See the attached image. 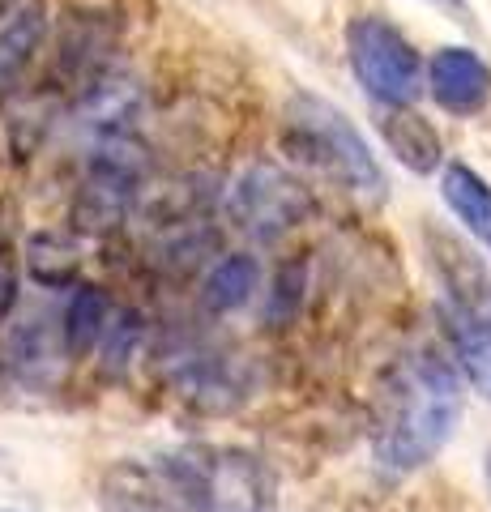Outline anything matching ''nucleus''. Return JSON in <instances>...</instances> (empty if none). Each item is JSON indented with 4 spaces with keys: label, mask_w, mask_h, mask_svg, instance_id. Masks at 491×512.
<instances>
[{
    "label": "nucleus",
    "mask_w": 491,
    "mask_h": 512,
    "mask_svg": "<svg viewBox=\"0 0 491 512\" xmlns=\"http://www.w3.org/2000/svg\"><path fill=\"white\" fill-rule=\"evenodd\" d=\"M462 372L436 346H415L385 367L372 402V453L380 470L410 474L440 457L462 423Z\"/></svg>",
    "instance_id": "nucleus-1"
},
{
    "label": "nucleus",
    "mask_w": 491,
    "mask_h": 512,
    "mask_svg": "<svg viewBox=\"0 0 491 512\" xmlns=\"http://www.w3.org/2000/svg\"><path fill=\"white\" fill-rule=\"evenodd\" d=\"M257 282H261V265L252 261L248 252H227L210 265V274L201 282V303L205 312L214 316H227V312H240L244 303L257 295Z\"/></svg>",
    "instance_id": "nucleus-15"
},
{
    "label": "nucleus",
    "mask_w": 491,
    "mask_h": 512,
    "mask_svg": "<svg viewBox=\"0 0 491 512\" xmlns=\"http://www.w3.org/2000/svg\"><path fill=\"white\" fill-rule=\"evenodd\" d=\"M440 286V320L457 372L479 397L491 402V269L466 239L445 227H423Z\"/></svg>",
    "instance_id": "nucleus-2"
},
{
    "label": "nucleus",
    "mask_w": 491,
    "mask_h": 512,
    "mask_svg": "<svg viewBox=\"0 0 491 512\" xmlns=\"http://www.w3.org/2000/svg\"><path fill=\"white\" fill-rule=\"evenodd\" d=\"M346 60L363 94L380 107H415L427 90V64L419 47L380 13H359L346 22Z\"/></svg>",
    "instance_id": "nucleus-5"
},
{
    "label": "nucleus",
    "mask_w": 491,
    "mask_h": 512,
    "mask_svg": "<svg viewBox=\"0 0 491 512\" xmlns=\"http://www.w3.org/2000/svg\"><path fill=\"white\" fill-rule=\"evenodd\" d=\"M427 5H436V9H449V13H466V0H427Z\"/></svg>",
    "instance_id": "nucleus-20"
},
{
    "label": "nucleus",
    "mask_w": 491,
    "mask_h": 512,
    "mask_svg": "<svg viewBox=\"0 0 491 512\" xmlns=\"http://www.w3.org/2000/svg\"><path fill=\"white\" fill-rule=\"evenodd\" d=\"M82 256L60 231H35L26 239V274L39 286H73Z\"/></svg>",
    "instance_id": "nucleus-16"
},
{
    "label": "nucleus",
    "mask_w": 491,
    "mask_h": 512,
    "mask_svg": "<svg viewBox=\"0 0 491 512\" xmlns=\"http://www.w3.org/2000/svg\"><path fill=\"white\" fill-rule=\"evenodd\" d=\"M282 150L363 201H385L389 192V175L372 154L368 137L359 133L342 107L321 99V94L299 90L287 99V107H282Z\"/></svg>",
    "instance_id": "nucleus-3"
},
{
    "label": "nucleus",
    "mask_w": 491,
    "mask_h": 512,
    "mask_svg": "<svg viewBox=\"0 0 491 512\" xmlns=\"http://www.w3.org/2000/svg\"><path fill=\"white\" fill-rule=\"evenodd\" d=\"M376 133L389 146V154L398 158L406 171L415 175H436L445 171V141H440L436 124L415 107H380Z\"/></svg>",
    "instance_id": "nucleus-11"
},
{
    "label": "nucleus",
    "mask_w": 491,
    "mask_h": 512,
    "mask_svg": "<svg viewBox=\"0 0 491 512\" xmlns=\"http://www.w3.org/2000/svg\"><path fill=\"white\" fill-rule=\"evenodd\" d=\"M223 210L235 231L269 244V239H282L287 231H295L299 222H308L316 205H312V192L299 184L287 167L252 163L244 175L231 180Z\"/></svg>",
    "instance_id": "nucleus-7"
},
{
    "label": "nucleus",
    "mask_w": 491,
    "mask_h": 512,
    "mask_svg": "<svg viewBox=\"0 0 491 512\" xmlns=\"http://www.w3.org/2000/svg\"><path fill=\"white\" fill-rule=\"evenodd\" d=\"M137 342H141V316L137 312H120L112 320V329H107L99 355H103V363L112 367V372H120V367L129 363V355L137 350Z\"/></svg>",
    "instance_id": "nucleus-17"
},
{
    "label": "nucleus",
    "mask_w": 491,
    "mask_h": 512,
    "mask_svg": "<svg viewBox=\"0 0 491 512\" xmlns=\"http://www.w3.org/2000/svg\"><path fill=\"white\" fill-rule=\"evenodd\" d=\"M94 500L103 512H214L188 448L167 457L112 461L99 478Z\"/></svg>",
    "instance_id": "nucleus-4"
},
{
    "label": "nucleus",
    "mask_w": 491,
    "mask_h": 512,
    "mask_svg": "<svg viewBox=\"0 0 491 512\" xmlns=\"http://www.w3.org/2000/svg\"><path fill=\"white\" fill-rule=\"evenodd\" d=\"M141 99H146V94H141V82L133 73L107 69L82 90L77 120H82V128H90L94 141L124 137V133H133V120L141 116Z\"/></svg>",
    "instance_id": "nucleus-10"
},
{
    "label": "nucleus",
    "mask_w": 491,
    "mask_h": 512,
    "mask_svg": "<svg viewBox=\"0 0 491 512\" xmlns=\"http://www.w3.org/2000/svg\"><path fill=\"white\" fill-rule=\"evenodd\" d=\"M112 295L103 286H73V295L65 303V316H60V346L69 350L73 359L90 355L94 346H103L107 329H112Z\"/></svg>",
    "instance_id": "nucleus-13"
},
{
    "label": "nucleus",
    "mask_w": 491,
    "mask_h": 512,
    "mask_svg": "<svg viewBox=\"0 0 491 512\" xmlns=\"http://www.w3.org/2000/svg\"><path fill=\"white\" fill-rule=\"evenodd\" d=\"M440 197H445L449 214L462 222L474 244L491 252V184L483 175L470 163H457L453 158V163H445V171H440Z\"/></svg>",
    "instance_id": "nucleus-12"
},
{
    "label": "nucleus",
    "mask_w": 491,
    "mask_h": 512,
    "mask_svg": "<svg viewBox=\"0 0 491 512\" xmlns=\"http://www.w3.org/2000/svg\"><path fill=\"white\" fill-rule=\"evenodd\" d=\"M146 171H150V150L141 146L133 133L94 141L86 180L77 188L73 210H69L73 227L86 235H103V231L120 227L133 210L141 184H146Z\"/></svg>",
    "instance_id": "nucleus-6"
},
{
    "label": "nucleus",
    "mask_w": 491,
    "mask_h": 512,
    "mask_svg": "<svg viewBox=\"0 0 491 512\" xmlns=\"http://www.w3.org/2000/svg\"><path fill=\"white\" fill-rule=\"evenodd\" d=\"M193 466L214 512H278V478L257 453L227 444H193Z\"/></svg>",
    "instance_id": "nucleus-8"
},
{
    "label": "nucleus",
    "mask_w": 491,
    "mask_h": 512,
    "mask_svg": "<svg viewBox=\"0 0 491 512\" xmlns=\"http://www.w3.org/2000/svg\"><path fill=\"white\" fill-rule=\"evenodd\" d=\"M427 94L445 116L470 120L491 103V64L474 47L449 43L427 60Z\"/></svg>",
    "instance_id": "nucleus-9"
},
{
    "label": "nucleus",
    "mask_w": 491,
    "mask_h": 512,
    "mask_svg": "<svg viewBox=\"0 0 491 512\" xmlns=\"http://www.w3.org/2000/svg\"><path fill=\"white\" fill-rule=\"evenodd\" d=\"M483 474H487V491H491V448H487V457H483Z\"/></svg>",
    "instance_id": "nucleus-21"
},
{
    "label": "nucleus",
    "mask_w": 491,
    "mask_h": 512,
    "mask_svg": "<svg viewBox=\"0 0 491 512\" xmlns=\"http://www.w3.org/2000/svg\"><path fill=\"white\" fill-rule=\"evenodd\" d=\"M18 299H22V265H18V256H13V239L5 231L0 235V325L18 308Z\"/></svg>",
    "instance_id": "nucleus-19"
},
{
    "label": "nucleus",
    "mask_w": 491,
    "mask_h": 512,
    "mask_svg": "<svg viewBox=\"0 0 491 512\" xmlns=\"http://www.w3.org/2000/svg\"><path fill=\"white\" fill-rule=\"evenodd\" d=\"M43 39H47V13L39 5L18 9L13 22L0 30V99H9L22 86V77L30 69V60L39 56Z\"/></svg>",
    "instance_id": "nucleus-14"
},
{
    "label": "nucleus",
    "mask_w": 491,
    "mask_h": 512,
    "mask_svg": "<svg viewBox=\"0 0 491 512\" xmlns=\"http://www.w3.org/2000/svg\"><path fill=\"white\" fill-rule=\"evenodd\" d=\"M299 291H304V269L282 265L274 274V282H269V316L282 320V316L299 312Z\"/></svg>",
    "instance_id": "nucleus-18"
}]
</instances>
